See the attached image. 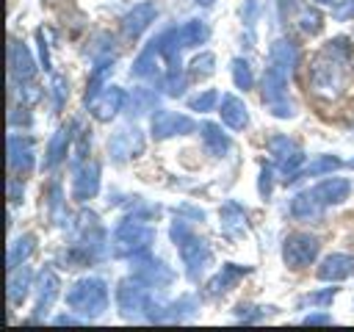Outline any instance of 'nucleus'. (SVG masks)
Listing matches in <instances>:
<instances>
[{
  "instance_id": "nucleus-10",
  "label": "nucleus",
  "mask_w": 354,
  "mask_h": 332,
  "mask_svg": "<svg viewBox=\"0 0 354 332\" xmlns=\"http://www.w3.org/2000/svg\"><path fill=\"white\" fill-rule=\"evenodd\" d=\"M348 191H351V183H348V180H340V177L324 180V183H318V185L313 188V194H315L324 205H337V202H343V199L348 196Z\"/></svg>"
},
{
  "instance_id": "nucleus-27",
  "label": "nucleus",
  "mask_w": 354,
  "mask_h": 332,
  "mask_svg": "<svg viewBox=\"0 0 354 332\" xmlns=\"http://www.w3.org/2000/svg\"><path fill=\"white\" fill-rule=\"evenodd\" d=\"M340 166V160H335V158H321V160H315V163H310L304 172H299V174H321V172H332V169H337ZM296 174V177H299ZM293 177V180H296Z\"/></svg>"
},
{
  "instance_id": "nucleus-29",
  "label": "nucleus",
  "mask_w": 354,
  "mask_h": 332,
  "mask_svg": "<svg viewBox=\"0 0 354 332\" xmlns=\"http://www.w3.org/2000/svg\"><path fill=\"white\" fill-rule=\"evenodd\" d=\"M218 100V94L216 91H205L202 97H194L191 100V108H196V111H210V105Z\"/></svg>"
},
{
  "instance_id": "nucleus-35",
  "label": "nucleus",
  "mask_w": 354,
  "mask_h": 332,
  "mask_svg": "<svg viewBox=\"0 0 354 332\" xmlns=\"http://www.w3.org/2000/svg\"><path fill=\"white\" fill-rule=\"evenodd\" d=\"M199 3H213V0H199Z\"/></svg>"
},
{
  "instance_id": "nucleus-9",
  "label": "nucleus",
  "mask_w": 354,
  "mask_h": 332,
  "mask_svg": "<svg viewBox=\"0 0 354 332\" xmlns=\"http://www.w3.org/2000/svg\"><path fill=\"white\" fill-rule=\"evenodd\" d=\"M122 100H124V94H122L119 89L97 91V94L91 97V111H94V116H97V119H111V116L119 111Z\"/></svg>"
},
{
  "instance_id": "nucleus-12",
  "label": "nucleus",
  "mask_w": 354,
  "mask_h": 332,
  "mask_svg": "<svg viewBox=\"0 0 354 332\" xmlns=\"http://www.w3.org/2000/svg\"><path fill=\"white\" fill-rule=\"evenodd\" d=\"M180 252H183L185 266H191V271L205 268V263H210V249H207L202 241H196V238H185V241H180Z\"/></svg>"
},
{
  "instance_id": "nucleus-26",
  "label": "nucleus",
  "mask_w": 354,
  "mask_h": 332,
  "mask_svg": "<svg viewBox=\"0 0 354 332\" xmlns=\"http://www.w3.org/2000/svg\"><path fill=\"white\" fill-rule=\"evenodd\" d=\"M232 75H235L238 89H252V72H249L246 61H232Z\"/></svg>"
},
{
  "instance_id": "nucleus-2",
  "label": "nucleus",
  "mask_w": 354,
  "mask_h": 332,
  "mask_svg": "<svg viewBox=\"0 0 354 332\" xmlns=\"http://www.w3.org/2000/svg\"><path fill=\"white\" fill-rule=\"evenodd\" d=\"M318 255V238L315 235H307V232H296V235H288L285 241V249H282V257L290 268H301L307 263H313Z\"/></svg>"
},
{
  "instance_id": "nucleus-31",
  "label": "nucleus",
  "mask_w": 354,
  "mask_h": 332,
  "mask_svg": "<svg viewBox=\"0 0 354 332\" xmlns=\"http://www.w3.org/2000/svg\"><path fill=\"white\" fill-rule=\"evenodd\" d=\"M301 30H307V33H318V30H321L318 14H301Z\"/></svg>"
},
{
  "instance_id": "nucleus-19",
  "label": "nucleus",
  "mask_w": 354,
  "mask_h": 332,
  "mask_svg": "<svg viewBox=\"0 0 354 332\" xmlns=\"http://www.w3.org/2000/svg\"><path fill=\"white\" fill-rule=\"evenodd\" d=\"M97 191V166L83 169V174L75 180V199H88Z\"/></svg>"
},
{
  "instance_id": "nucleus-13",
  "label": "nucleus",
  "mask_w": 354,
  "mask_h": 332,
  "mask_svg": "<svg viewBox=\"0 0 354 332\" xmlns=\"http://www.w3.org/2000/svg\"><path fill=\"white\" fill-rule=\"evenodd\" d=\"M321 210H324V202H321L313 191L299 194V196L290 202V213H293L296 219H318Z\"/></svg>"
},
{
  "instance_id": "nucleus-25",
  "label": "nucleus",
  "mask_w": 354,
  "mask_h": 332,
  "mask_svg": "<svg viewBox=\"0 0 354 332\" xmlns=\"http://www.w3.org/2000/svg\"><path fill=\"white\" fill-rule=\"evenodd\" d=\"M213 64H216L213 53H202V55H196V58L191 61V72H194L196 77H207V75H213Z\"/></svg>"
},
{
  "instance_id": "nucleus-34",
  "label": "nucleus",
  "mask_w": 354,
  "mask_h": 332,
  "mask_svg": "<svg viewBox=\"0 0 354 332\" xmlns=\"http://www.w3.org/2000/svg\"><path fill=\"white\" fill-rule=\"evenodd\" d=\"M318 3H332V0H318Z\"/></svg>"
},
{
  "instance_id": "nucleus-18",
  "label": "nucleus",
  "mask_w": 354,
  "mask_h": 332,
  "mask_svg": "<svg viewBox=\"0 0 354 332\" xmlns=\"http://www.w3.org/2000/svg\"><path fill=\"white\" fill-rule=\"evenodd\" d=\"M11 166L14 169H30V141L28 138H11Z\"/></svg>"
},
{
  "instance_id": "nucleus-32",
  "label": "nucleus",
  "mask_w": 354,
  "mask_h": 332,
  "mask_svg": "<svg viewBox=\"0 0 354 332\" xmlns=\"http://www.w3.org/2000/svg\"><path fill=\"white\" fill-rule=\"evenodd\" d=\"M332 296H335V288H329V290H324V293H313V296H307V302H313V304H326Z\"/></svg>"
},
{
  "instance_id": "nucleus-5",
  "label": "nucleus",
  "mask_w": 354,
  "mask_h": 332,
  "mask_svg": "<svg viewBox=\"0 0 354 332\" xmlns=\"http://www.w3.org/2000/svg\"><path fill=\"white\" fill-rule=\"evenodd\" d=\"M188 130H194V122L188 116H177L171 111H160L152 119V133L158 138H166V136H174V133H188Z\"/></svg>"
},
{
  "instance_id": "nucleus-23",
  "label": "nucleus",
  "mask_w": 354,
  "mask_h": 332,
  "mask_svg": "<svg viewBox=\"0 0 354 332\" xmlns=\"http://www.w3.org/2000/svg\"><path fill=\"white\" fill-rule=\"evenodd\" d=\"M30 252H33V238H30V235L19 238V241L11 246V255H8V266H11V268H17V266H19V260H25Z\"/></svg>"
},
{
  "instance_id": "nucleus-7",
  "label": "nucleus",
  "mask_w": 354,
  "mask_h": 332,
  "mask_svg": "<svg viewBox=\"0 0 354 332\" xmlns=\"http://www.w3.org/2000/svg\"><path fill=\"white\" fill-rule=\"evenodd\" d=\"M152 17H155V6H152V3H138V6H133V11L124 14L122 28H124L127 36L136 39V36H141V30L152 22Z\"/></svg>"
},
{
  "instance_id": "nucleus-1",
  "label": "nucleus",
  "mask_w": 354,
  "mask_h": 332,
  "mask_svg": "<svg viewBox=\"0 0 354 332\" xmlns=\"http://www.w3.org/2000/svg\"><path fill=\"white\" fill-rule=\"evenodd\" d=\"M66 304L83 315H97L108 304V288L100 279H83L66 293Z\"/></svg>"
},
{
  "instance_id": "nucleus-24",
  "label": "nucleus",
  "mask_w": 354,
  "mask_h": 332,
  "mask_svg": "<svg viewBox=\"0 0 354 332\" xmlns=\"http://www.w3.org/2000/svg\"><path fill=\"white\" fill-rule=\"evenodd\" d=\"M28 282H30V271H28V268H22V274L11 277V290H8V296H11L14 304L22 302V296H25V290H28Z\"/></svg>"
},
{
  "instance_id": "nucleus-4",
  "label": "nucleus",
  "mask_w": 354,
  "mask_h": 332,
  "mask_svg": "<svg viewBox=\"0 0 354 332\" xmlns=\"http://www.w3.org/2000/svg\"><path fill=\"white\" fill-rule=\"evenodd\" d=\"M152 241V230L138 221H124L116 230V252H138L147 249Z\"/></svg>"
},
{
  "instance_id": "nucleus-11",
  "label": "nucleus",
  "mask_w": 354,
  "mask_h": 332,
  "mask_svg": "<svg viewBox=\"0 0 354 332\" xmlns=\"http://www.w3.org/2000/svg\"><path fill=\"white\" fill-rule=\"evenodd\" d=\"M348 274H354V257L348 255H329L318 268L321 279H343Z\"/></svg>"
},
{
  "instance_id": "nucleus-28",
  "label": "nucleus",
  "mask_w": 354,
  "mask_h": 332,
  "mask_svg": "<svg viewBox=\"0 0 354 332\" xmlns=\"http://www.w3.org/2000/svg\"><path fill=\"white\" fill-rule=\"evenodd\" d=\"M238 274H241L238 268L227 266V268H224V274H218V277H216V279L210 282V290H224V288H227L230 282H235V279H238Z\"/></svg>"
},
{
  "instance_id": "nucleus-15",
  "label": "nucleus",
  "mask_w": 354,
  "mask_h": 332,
  "mask_svg": "<svg viewBox=\"0 0 354 332\" xmlns=\"http://www.w3.org/2000/svg\"><path fill=\"white\" fill-rule=\"evenodd\" d=\"M113 155L116 158H124V155H133V152H141V136H138V130L133 127V130H122L116 138H113Z\"/></svg>"
},
{
  "instance_id": "nucleus-30",
  "label": "nucleus",
  "mask_w": 354,
  "mask_h": 332,
  "mask_svg": "<svg viewBox=\"0 0 354 332\" xmlns=\"http://www.w3.org/2000/svg\"><path fill=\"white\" fill-rule=\"evenodd\" d=\"M332 17L340 19V22H343V19H351V17H354V0H343L340 6H335V8H332Z\"/></svg>"
},
{
  "instance_id": "nucleus-22",
  "label": "nucleus",
  "mask_w": 354,
  "mask_h": 332,
  "mask_svg": "<svg viewBox=\"0 0 354 332\" xmlns=\"http://www.w3.org/2000/svg\"><path fill=\"white\" fill-rule=\"evenodd\" d=\"M66 144H69V133L66 130H58V136L50 141V158H47V166H55L64 155H66Z\"/></svg>"
},
{
  "instance_id": "nucleus-3",
  "label": "nucleus",
  "mask_w": 354,
  "mask_h": 332,
  "mask_svg": "<svg viewBox=\"0 0 354 332\" xmlns=\"http://www.w3.org/2000/svg\"><path fill=\"white\" fill-rule=\"evenodd\" d=\"M340 58H335V55H324L321 61H315V66H313V72H310V80H313V86L318 89V91H335V89H340V80H343V72H340V64H337Z\"/></svg>"
},
{
  "instance_id": "nucleus-8",
  "label": "nucleus",
  "mask_w": 354,
  "mask_h": 332,
  "mask_svg": "<svg viewBox=\"0 0 354 332\" xmlns=\"http://www.w3.org/2000/svg\"><path fill=\"white\" fill-rule=\"evenodd\" d=\"M221 122L230 124L232 130H243L246 127L249 113H246V105L235 94H224L221 97Z\"/></svg>"
},
{
  "instance_id": "nucleus-14",
  "label": "nucleus",
  "mask_w": 354,
  "mask_h": 332,
  "mask_svg": "<svg viewBox=\"0 0 354 332\" xmlns=\"http://www.w3.org/2000/svg\"><path fill=\"white\" fill-rule=\"evenodd\" d=\"M116 302H119V310L124 315H130V313L141 310V304H144V288L130 285V282H122L119 290H116Z\"/></svg>"
},
{
  "instance_id": "nucleus-21",
  "label": "nucleus",
  "mask_w": 354,
  "mask_h": 332,
  "mask_svg": "<svg viewBox=\"0 0 354 332\" xmlns=\"http://www.w3.org/2000/svg\"><path fill=\"white\" fill-rule=\"evenodd\" d=\"M207 39V28L202 25V22H185L183 28H180V42H183V47H188V44H199V42H205Z\"/></svg>"
},
{
  "instance_id": "nucleus-17",
  "label": "nucleus",
  "mask_w": 354,
  "mask_h": 332,
  "mask_svg": "<svg viewBox=\"0 0 354 332\" xmlns=\"http://www.w3.org/2000/svg\"><path fill=\"white\" fill-rule=\"evenodd\" d=\"M202 136H205V144H207V149H210L213 155H224V152H227L230 141H227V136L221 133V127L205 122V124H202Z\"/></svg>"
},
{
  "instance_id": "nucleus-6",
  "label": "nucleus",
  "mask_w": 354,
  "mask_h": 332,
  "mask_svg": "<svg viewBox=\"0 0 354 332\" xmlns=\"http://www.w3.org/2000/svg\"><path fill=\"white\" fill-rule=\"evenodd\" d=\"M268 147H271V152L277 155V160L282 163V172H290V174H296L293 169H296V163L301 160V152H299V147L290 141V138H285V136H274L271 141H268ZM293 180V177H290Z\"/></svg>"
},
{
  "instance_id": "nucleus-33",
  "label": "nucleus",
  "mask_w": 354,
  "mask_h": 332,
  "mask_svg": "<svg viewBox=\"0 0 354 332\" xmlns=\"http://www.w3.org/2000/svg\"><path fill=\"white\" fill-rule=\"evenodd\" d=\"M348 166H351V169H354V158H351V160H348Z\"/></svg>"
},
{
  "instance_id": "nucleus-16",
  "label": "nucleus",
  "mask_w": 354,
  "mask_h": 332,
  "mask_svg": "<svg viewBox=\"0 0 354 332\" xmlns=\"http://www.w3.org/2000/svg\"><path fill=\"white\" fill-rule=\"evenodd\" d=\"M11 72L22 80H28L33 75V61H30V53L22 47V44H14L11 47Z\"/></svg>"
},
{
  "instance_id": "nucleus-20",
  "label": "nucleus",
  "mask_w": 354,
  "mask_h": 332,
  "mask_svg": "<svg viewBox=\"0 0 354 332\" xmlns=\"http://www.w3.org/2000/svg\"><path fill=\"white\" fill-rule=\"evenodd\" d=\"M55 296H58V279H55L53 271H44L41 274V288H39V310L50 307Z\"/></svg>"
}]
</instances>
